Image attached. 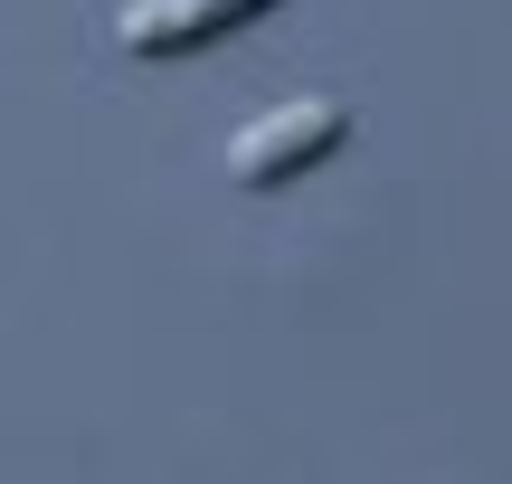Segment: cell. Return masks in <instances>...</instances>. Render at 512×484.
<instances>
[{
	"label": "cell",
	"mask_w": 512,
	"mask_h": 484,
	"mask_svg": "<svg viewBox=\"0 0 512 484\" xmlns=\"http://www.w3.org/2000/svg\"><path fill=\"white\" fill-rule=\"evenodd\" d=\"M342 143H351V105L342 95H294V105L256 114L238 143H228V181L238 190H285V181H304V171H323Z\"/></svg>",
	"instance_id": "6da1fadb"
},
{
	"label": "cell",
	"mask_w": 512,
	"mask_h": 484,
	"mask_svg": "<svg viewBox=\"0 0 512 484\" xmlns=\"http://www.w3.org/2000/svg\"><path fill=\"white\" fill-rule=\"evenodd\" d=\"M275 0H133L124 19H114V38H124L133 57H190L209 48V38L247 29V19H266Z\"/></svg>",
	"instance_id": "7a4b0ae2"
}]
</instances>
